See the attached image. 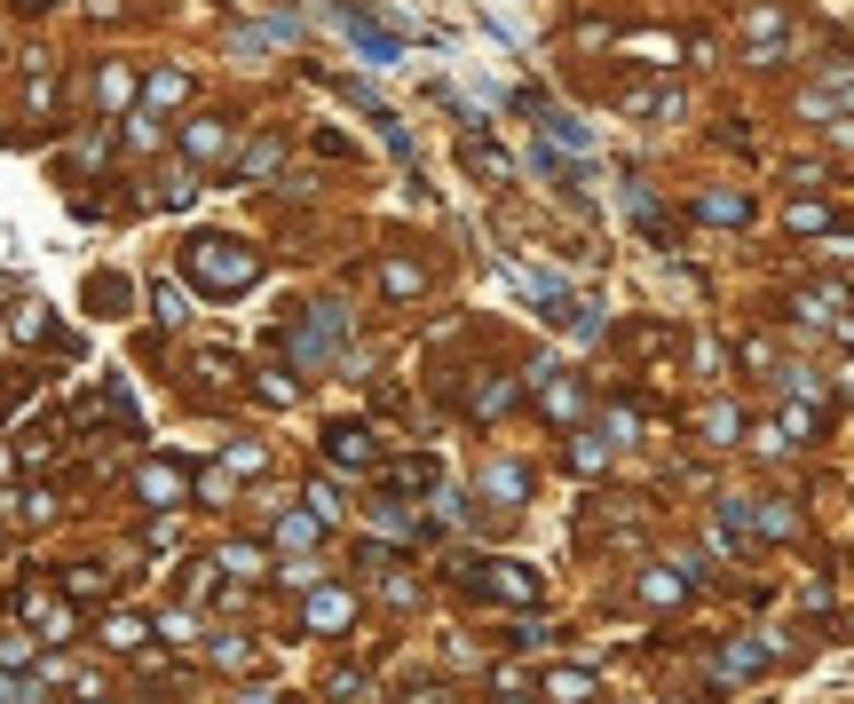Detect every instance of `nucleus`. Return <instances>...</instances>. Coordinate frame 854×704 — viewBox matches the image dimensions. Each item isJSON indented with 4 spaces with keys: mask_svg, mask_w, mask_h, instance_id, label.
I'll list each match as a JSON object with an SVG mask.
<instances>
[{
    "mask_svg": "<svg viewBox=\"0 0 854 704\" xmlns=\"http://www.w3.org/2000/svg\"><path fill=\"white\" fill-rule=\"evenodd\" d=\"M183 270H190V285H198V293L237 301V293H254V278H261V254H254V246H237V238H190Z\"/></svg>",
    "mask_w": 854,
    "mask_h": 704,
    "instance_id": "nucleus-1",
    "label": "nucleus"
},
{
    "mask_svg": "<svg viewBox=\"0 0 854 704\" xmlns=\"http://www.w3.org/2000/svg\"><path fill=\"white\" fill-rule=\"evenodd\" d=\"M340 32H349V40H356V56L372 63V72H396V63H403V40H396V32L381 24V16H372V9H356V0H340Z\"/></svg>",
    "mask_w": 854,
    "mask_h": 704,
    "instance_id": "nucleus-2",
    "label": "nucleus"
},
{
    "mask_svg": "<svg viewBox=\"0 0 854 704\" xmlns=\"http://www.w3.org/2000/svg\"><path fill=\"white\" fill-rule=\"evenodd\" d=\"M340 332H349V309H340V301H325V309H317L309 325H293V332H285V349H293V364H301V373H317V364L340 349Z\"/></svg>",
    "mask_w": 854,
    "mask_h": 704,
    "instance_id": "nucleus-3",
    "label": "nucleus"
},
{
    "mask_svg": "<svg viewBox=\"0 0 854 704\" xmlns=\"http://www.w3.org/2000/svg\"><path fill=\"white\" fill-rule=\"evenodd\" d=\"M530 396H538V412H546V420H562V427L586 420V388H577L562 364H538V373H530Z\"/></svg>",
    "mask_w": 854,
    "mask_h": 704,
    "instance_id": "nucleus-4",
    "label": "nucleus"
},
{
    "mask_svg": "<svg viewBox=\"0 0 854 704\" xmlns=\"http://www.w3.org/2000/svg\"><path fill=\"white\" fill-rule=\"evenodd\" d=\"M783 48H792V24H783V9L751 0V9H744V63H783Z\"/></svg>",
    "mask_w": 854,
    "mask_h": 704,
    "instance_id": "nucleus-5",
    "label": "nucleus"
},
{
    "mask_svg": "<svg viewBox=\"0 0 854 704\" xmlns=\"http://www.w3.org/2000/svg\"><path fill=\"white\" fill-rule=\"evenodd\" d=\"M475 570V586H483V594H499V601H515V610H538V570L530 562H467Z\"/></svg>",
    "mask_w": 854,
    "mask_h": 704,
    "instance_id": "nucleus-6",
    "label": "nucleus"
},
{
    "mask_svg": "<svg viewBox=\"0 0 854 704\" xmlns=\"http://www.w3.org/2000/svg\"><path fill=\"white\" fill-rule=\"evenodd\" d=\"M325 451H332V467H372V459H381L372 427H356V420H332L325 427Z\"/></svg>",
    "mask_w": 854,
    "mask_h": 704,
    "instance_id": "nucleus-7",
    "label": "nucleus"
},
{
    "mask_svg": "<svg viewBox=\"0 0 854 704\" xmlns=\"http://www.w3.org/2000/svg\"><path fill=\"white\" fill-rule=\"evenodd\" d=\"M278 159H285V136H254L246 151L230 159V183H269V175H278Z\"/></svg>",
    "mask_w": 854,
    "mask_h": 704,
    "instance_id": "nucleus-8",
    "label": "nucleus"
},
{
    "mask_svg": "<svg viewBox=\"0 0 854 704\" xmlns=\"http://www.w3.org/2000/svg\"><path fill=\"white\" fill-rule=\"evenodd\" d=\"M349 618H356V601L340 594V586H317L309 601H301V625H309V633H340Z\"/></svg>",
    "mask_w": 854,
    "mask_h": 704,
    "instance_id": "nucleus-9",
    "label": "nucleus"
},
{
    "mask_svg": "<svg viewBox=\"0 0 854 704\" xmlns=\"http://www.w3.org/2000/svg\"><path fill=\"white\" fill-rule=\"evenodd\" d=\"M459 159H467V175H475V183H515L506 151H499V143H483V136H459Z\"/></svg>",
    "mask_w": 854,
    "mask_h": 704,
    "instance_id": "nucleus-10",
    "label": "nucleus"
},
{
    "mask_svg": "<svg viewBox=\"0 0 854 704\" xmlns=\"http://www.w3.org/2000/svg\"><path fill=\"white\" fill-rule=\"evenodd\" d=\"M618 112L625 119H680V87H625Z\"/></svg>",
    "mask_w": 854,
    "mask_h": 704,
    "instance_id": "nucleus-11",
    "label": "nucleus"
},
{
    "mask_svg": "<svg viewBox=\"0 0 854 704\" xmlns=\"http://www.w3.org/2000/svg\"><path fill=\"white\" fill-rule=\"evenodd\" d=\"M230 151V119H190L183 127V159L190 166H207V159H222Z\"/></svg>",
    "mask_w": 854,
    "mask_h": 704,
    "instance_id": "nucleus-12",
    "label": "nucleus"
},
{
    "mask_svg": "<svg viewBox=\"0 0 854 704\" xmlns=\"http://www.w3.org/2000/svg\"><path fill=\"white\" fill-rule=\"evenodd\" d=\"M483 498H506V507H523V498H530V467L491 459V467H483Z\"/></svg>",
    "mask_w": 854,
    "mask_h": 704,
    "instance_id": "nucleus-13",
    "label": "nucleus"
},
{
    "mask_svg": "<svg viewBox=\"0 0 854 704\" xmlns=\"http://www.w3.org/2000/svg\"><path fill=\"white\" fill-rule=\"evenodd\" d=\"M134 491H143L151 507H175V498H183V467L175 459H151L143 476H134Z\"/></svg>",
    "mask_w": 854,
    "mask_h": 704,
    "instance_id": "nucleus-14",
    "label": "nucleus"
},
{
    "mask_svg": "<svg viewBox=\"0 0 854 704\" xmlns=\"http://www.w3.org/2000/svg\"><path fill=\"white\" fill-rule=\"evenodd\" d=\"M175 104H190V72H175V63H166V72L143 80V112H175Z\"/></svg>",
    "mask_w": 854,
    "mask_h": 704,
    "instance_id": "nucleus-15",
    "label": "nucleus"
},
{
    "mask_svg": "<svg viewBox=\"0 0 854 704\" xmlns=\"http://www.w3.org/2000/svg\"><path fill=\"white\" fill-rule=\"evenodd\" d=\"M697 214L721 222V230H736V222H751V198L744 190H697Z\"/></svg>",
    "mask_w": 854,
    "mask_h": 704,
    "instance_id": "nucleus-16",
    "label": "nucleus"
},
{
    "mask_svg": "<svg viewBox=\"0 0 854 704\" xmlns=\"http://www.w3.org/2000/svg\"><path fill=\"white\" fill-rule=\"evenodd\" d=\"M751 530H760V539H792V530H799L792 498H751Z\"/></svg>",
    "mask_w": 854,
    "mask_h": 704,
    "instance_id": "nucleus-17",
    "label": "nucleus"
},
{
    "mask_svg": "<svg viewBox=\"0 0 854 704\" xmlns=\"http://www.w3.org/2000/svg\"><path fill=\"white\" fill-rule=\"evenodd\" d=\"M24 610H32V625H40V642H48V649H56V642H72V610H63V601H48V594H32Z\"/></svg>",
    "mask_w": 854,
    "mask_h": 704,
    "instance_id": "nucleus-18",
    "label": "nucleus"
},
{
    "mask_svg": "<svg viewBox=\"0 0 854 704\" xmlns=\"http://www.w3.org/2000/svg\"><path fill=\"white\" fill-rule=\"evenodd\" d=\"M792 309H799L807 325H839V309H846V293H839V285H815V293H799V301H792Z\"/></svg>",
    "mask_w": 854,
    "mask_h": 704,
    "instance_id": "nucleus-19",
    "label": "nucleus"
},
{
    "mask_svg": "<svg viewBox=\"0 0 854 704\" xmlns=\"http://www.w3.org/2000/svg\"><path fill=\"white\" fill-rule=\"evenodd\" d=\"M546 696H554V704H594V673L562 665V673H546Z\"/></svg>",
    "mask_w": 854,
    "mask_h": 704,
    "instance_id": "nucleus-20",
    "label": "nucleus"
},
{
    "mask_svg": "<svg viewBox=\"0 0 854 704\" xmlns=\"http://www.w3.org/2000/svg\"><path fill=\"white\" fill-rule=\"evenodd\" d=\"M127 301H134V285H127V278H104V270L87 278V309H112V317H119Z\"/></svg>",
    "mask_w": 854,
    "mask_h": 704,
    "instance_id": "nucleus-21",
    "label": "nucleus"
},
{
    "mask_svg": "<svg viewBox=\"0 0 854 704\" xmlns=\"http://www.w3.org/2000/svg\"><path fill=\"white\" fill-rule=\"evenodd\" d=\"M317 530H325L317 515H301V507H293V515L278 523V547H285V554H309V547H317Z\"/></svg>",
    "mask_w": 854,
    "mask_h": 704,
    "instance_id": "nucleus-22",
    "label": "nucleus"
},
{
    "mask_svg": "<svg viewBox=\"0 0 854 704\" xmlns=\"http://www.w3.org/2000/svg\"><path fill=\"white\" fill-rule=\"evenodd\" d=\"M680 594H689V578H680V570H648V578H641V601H657V610H672Z\"/></svg>",
    "mask_w": 854,
    "mask_h": 704,
    "instance_id": "nucleus-23",
    "label": "nucleus"
},
{
    "mask_svg": "<svg viewBox=\"0 0 854 704\" xmlns=\"http://www.w3.org/2000/svg\"><path fill=\"white\" fill-rule=\"evenodd\" d=\"M381 285H388L396 301H412V293H428V270H420V261H388V270H381Z\"/></svg>",
    "mask_w": 854,
    "mask_h": 704,
    "instance_id": "nucleus-24",
    "label": "nucleus"
},
{
    "mask_svg": "<svg viewBox=\"0 0 854 704\" xmlns=\"http://www.w3.org/2000/svg\"><path fill=\"white\" fill-rule=\"evenodd\" d=\"M768 657V642H728L721 649V665H712V673H721V681H736V673H751V665H760Z\"/></svg>",
    "mask_w": 854,
    "mask_h": 704,
    "instance_id": "nucleus-25",
    "label": "nucleus"
},
{
    "mask_svg": "<svg viewBox=\"0 0 854 704\" xmlns=\"http://www.w3.org/2000/svg\"><path fill=\"white\" fill-rule=\"evenodd\" d=\"M198 198V175H190V159L183 166H166V183H159V207H190Z\"/></svg>",
    "mask_w": 854,
    "mask_h": 704,
    "instance_id": "nucleus-26",
    "label": "nucleus"
},
{
    "mask_svg": "<svg viewBox=\"0 0 854 704\" xmlns=\"http://www.w3.org/2000/svg\"><path fill=\"white\" fill-rule=\"evenodd\" d=\"M364 696V673H356V665H332V673H325V704H356Z\"/></svg>",
    "mask_w": 854,
    "mask_h": 704,
    "instance_id": "nucleus-27",
    "label": "nucleus"
},
{
    "mask_svg": "<svg viewBox=\"0 0 854 704\" xmlns=\"http://www.w3.org/2000/svg\"><path fill=\"white\" fill-rule=\"evenodd\" d=\"M570 467H577V476H601V467H609V444H601V435H577V444H570Z\"/></svg>",
    "mask_w": 854,
    "mask_h": 704,
    "instance_id": "nucleus-28",
    "label": "nucleus"
},
{
    "mask_svg": "<svg viewBox=\"0 0 854 704\" xmlns=\"http://www.w3.org/2000/svg\"><path fill=\"white\" fill-rule=\"evenodd\" d=\"M127 95H134L127 63H104V72H95V104H127Z\"/></svg>",
    "mask_w": 854,
    "mask_h": 704,
    "instance_id": "nucleus-29",
    "label": "nucleus"
},
{
    "mask_svg": "<svg viewBox=\"0 0 854 704\" xmlns=\"http://www.w3.org/2000/svg\"><path fill=\"white\" fill-rule=\"evenodd\" d=\"M143 633H151V625H143V618H127V610H119V618H104V642H112V649H143Z\"/></svg>",
    "mask_w": 854,
    "mask_h": 704,
    "instance_id": "nucleus-30",
    "label": "nucleus"
},
{
    "mask_svg": "<svg viewBox=\"0 0 854 704\" xmlns=\"http://www.w3.org/2000/svg\"><path fill=\"white\" fill-rule=\"evenodd\" d=\"M792 230H799V238H807V230H831V207H823V198H792Z\"/></svg>",
    "mask_w": 854,
    "mask_h": 704,
    "instance_id": "nucleus-31",
    "label": "nucleus"
},
{
    "mask_svg": "<svg viewBox=\"0 0 854 704\" xmlns=\"http://www.w3.org/2000/svg\"><path fill=\"white\" fill-rule=\"evenodd\" d=\"M704 435L712 444H736V404H704Z\"/></svg>",
    "mask_w": 854,
    "mask_h": 704,
    "instance_id": "nucleus-32",
    "label": "nucleus"
},
{
    "mask_svg": "<svg viewBox=\"0 0 854 704\" xmlns=\"http://www.w3.org/2000/svg\"><path fill=\"white\" fill-rule=\"evenodd\" d=\"M127 143L151 151V143H159V112H127Z\"/></svg>",
    "mask_w": 854,
    "mask_h": 704,
    "instance_id": "nucleus-33",
    "label": "nucleus"
},
{
    "mask_svg": "<svg viewBox=\"0 0 854 704\" xmlns=\"http://www.w3.org/2000/svg\"><path fill=\"white\" fill-rule=\"evenodd\" d=\"M775 427H783V435H815V427H823V412H815V404H792Z\"/></svg>",
    "mask_w": 854,
    "mask_h": 704,
    "instance_id": "nucleus-34",
    "label": "nucleus"
},
{
    "mask_svg": "<svg viewBox=\"0 0 854 704\" xmlns=\"http://www.w3.org/2000/svg\"><path fill=\"white\" fill-rule=\"evenodd\" d=\"M16 515H24V523H48V515H56V491H24Z\"/></svg>",
    "mask_w": 854,
    "mask_h": 704,
    "instance_id": "nucleus-35",
    "label": "nucleus"
},
{
    "mask_svg": "<svg viewBox=\"0 0 854 704\" xmlns=\"http://www.w3.org/2000/svg\"><path fill=\"white\" fill-rule=\"evenodd\" d=\"M214 665H222V673H246L254 649H246V642H214Z\"/></svg>",
    "mask_w": 854,
    "mask_h": 704,
    "instance_id": "nucleus-36",
    "label": "nucleus"
},
{
    "mask_svg": "<svg viewBox=\"0 0 854 704\" xmlns=\"http://www.w3.org/2000/svg\"><path fill=\"white\" fill-rule=\"evenodd\" d=\"M0 704H40V681H16V673H0Z\"/></svg>",
    "mask_w": 854,
    "mask_h": 704,
    "instance_id": "nucleus-37",
    "label": "nucleus"
},
{
    "mask_svg": "<svg viewBox=\"0 0 854 704\" xmlns=\"http://www.w3.org/2000/svg\"><path fill=\"white\" fill-rule=\"evenodd\" d=\"M222 570H237V578H254V570H261V547H222Z\"/></svg>",
    "mask_w": 854,
    "mask_h": 704,
    "instance_id": "nucleus-38",
    "label": "nucleus"
},
{
    "mask_svg": "<svg viewBox=\"0 0 854 704\" xmlns=\"http://www.w3.org/2000/svg\"><path fill=\"white\" fill-rule=\"evenodd\" d=\"M309 515H317V523L340 515V491H332V483H309Z\"/></svg>",
    "mask_w": 854,
    "mask_h": 704,
    "instance_id": "nucleus-39",
    "label": "nucleus"
},
{
    "mask_svg": "<svg viewBox=\"0 0 854 704\" xmlns=\"http://www.w3.org/2000/svg\"><path fill=\"white\" fill-rule=\"evenodd\" d=\"M63 594H80V601H95V594H104V570H72V578H63Z\"/></svg>",
    "mask_w": 854,
    "mask_h": 704,
    "instance_id": "nucleus-40",
    "label": "nucleus"
},
{
    "mask_svg": "<svg viewBox=\"0 0 854 704\" xmlns=\"http://www.w3.org/2000/svg\"><path fill=\"white\" fill-rule=\"evenodd\" d=\"M222 467H230V476H261V451H254V444H230Z\"/></svg>",
    "mask_w": 854,
    "mask_h": 704,
    "instance_id": "nucleus-41",
    "label": "nucleus"
},
{
    "mask_svg": "<svg viewBox=\"0 0 854 704\" xmlns=\"http://www.w3.org/2000/svg\"><path fill=\"white\" fill-rule=\"evenodd\" d=\"M237 704H278V689H246V696H237Z\"/></svg>",
    "mask_w": 854,
    "mask_h": 704,
    "instance_id": "nucleus-42",
    "label": "nucleus"
},
{
    "mask_svg": "<svg viewBox=\"0 0 854 704\" xmlns=\"http://www.w3.org/2000/svg\"><path fill=\"white\" fill-rule=\"evenodd\" d=\"M403 704H452V696H443V689H420V696H403Z\"/></svg>",
    "mask_w": 854,
    "mask_h": 704,
    "instance_id": "nucleus-43",
    "label": "nucleus"
},
{
    "mask_svg": "<svg viewBox=\"0 0 854 704\" xmlns=\"http://www.w3.org/2000/svg\"><path fill=\"white\" fill-rule=\"evenodd\" d=\"M839 388H846V396H854V364H839Z\"/></svg>",
    "mask_w": 854,
    "mask_h": 704,
    "instance_id": "nucleus-44",
    "label": "nucleus"
},
{
    "mask_svg": "<svg viewBox=\"0 0 854 704\" xmlns=\"http://www.w3.org/2000/svg\"><path fill=\"white\" fill-rule=\"evenodd\" d=\"M16 9H32V16H40V9H56V0H16Z\"/></svg>",
    "mask_w": 854,
    "mask_h": 704,
    "instance_id": "nucleus-45",
    "label": "nucleus"
}]
</instances>
